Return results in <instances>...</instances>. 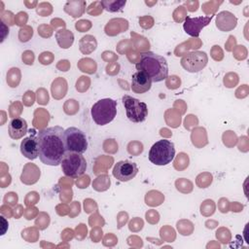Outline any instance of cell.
<instances>
[{"label":"cell","instance_id":"4fadbf2b","mask_svg":"<svg viewBox=\"0 0 249 249\" xmlns=\"http://www.w3.org/2000/svg\"><path fill=\"white\" fill-rule=\"evenodd\" d=\"M237 24L236 17L229 11H223L216 17V26L222 31H230Z\"/></svg>","mask_w":249,"mask_h":249},{"label":"cell","instance_id":"6da1fadb","mask_svg":"<svg viewBox=\"0 0 249 249\" xmlns=\"http://www.w3.org/2000/svg\"><path fill=\"white\" fill-rule=\"evenodd\" d=\"M64 130L55 125L39 130L37 142L39 148V159L47 165H58L61 163L66 152L64 143Z\"/></svg>","mask_w":249,"mask_h":249},{"label":"cell","instance_id":"3957f363","mask_svg":"<svg viewBox=\"0 0 249 249\" xmlns=\"http://www.w3.org/2000/svg\"><path fill=\"white\" fill-rule=\"evenodd\" d=\"M91 118L98 125L111 123L117 115V101L112 98H103L96 101L91 107Z\"/></svg>","mask_w":249,"mask_h":249},{"label":"cell","instance_id":"30bf717a","mask_svg":"<svg viewBox=\"0 0 249 249\" xmlns=\"http://www.w3.org/2000/svg\"><path fill=\"white\" fill-rule=\"evenodd\" d=\"M213 16H205V17H196V18H191V17H186L185 22L183 24V28L185 32L193 37H198L200 34V31L203 27L207 26Z\"/></svg>","mask_w":249,"mask_h":249},{"label":"cell","instance_id":"52a82bcc","mask_svg":"<svg viewBox=\"0 0 249 249\" xmlns=\"http://www.w3.org/2000/svg\"><path fill=\"white\" fill-rule=\"evenodd\" d=\"M122 100L125 109L126 117L129 121L132 123H142L146 120L148 115V107L146 103L127 94H124Z\"/></svg>","mask_w":249,"mask_h":249},{"label":"cell","instance_id":"5bb4252c","mask_svg":"<svg viewBox=\"0 0 249 249\" xmlns=\"http://www.w3.org/2000/svg\"><path fill=\"white\" fill-rule=\"evenodd\" d=\"M8 131H9V136L12 139H15V140L20 139L21 137H23V135L27 133L26 121L20 117L11 120V122L9 123Z\"/></svg>","mask_w":249,"mask_h":249},{"label":"cell","instance_id":"9a60e30c","mask_svg":"<svg viewBox=\"0 0 249 249\" xmlns=\"http://www.w3.org/2000/svg\"><path fill=\"white\" fill-rule=\"evenodd\" d=\"M85 1H69L64 6V11L70 14L73 18H79L85 11Z\"/></svg>","mask_w":249,"mask_h":249},{"label":"cell","instance_id":"2e32d148","mask_svg":"<svg viewBox=\"0 0 249 249\" xmlns=\"http://www.w3.org/2000/svg\"><path fill=\"white\" fill-rule=\"evenodd\" d=\"M55 37L58 45L60 46V48L63 49H68L72 45L74 40L73 33L66 29H60L59 31H57Z\"/></svg>","mask_w":249,"mask_h":249},{"label":"cell","instance_id":"8fae6325","mask_svg":"<svg viewBox=\"0 0 249 249\" xmlns=\"http://www.w3.org/2000/svg\"><path fill=\"white\" fill-rule=\"evenodd\" d=\"M152 80L143 72L137 71L131 77V89L133 92L141 94L150 90Z\"/></svg>","mask_w":249,"mask_h":249},{"label":"cell","instance_id":"7c38bea8","mask_svg":"<svg viewBox=\"0 0 249 249\" xmlns=\"http://www.w3.org/2000/svg\"><path fill=\"white\" fill-rule=\"evenodd\" d=\"M20 153L29 160H35L39 157V148L37 137L33 135L23 138L20 143Z\"/></svg>","mask_w":249,"mask_h":249},{"label":"cell","instance_id":"e0dca14e","mask_svg":"<svg viewBox=\"0 0 249 249\" xmlns=\"http://www.w3.org/2000/svg\"><path fill=\"white\" fill-rule=\"evenodd\" d=\"M126 1L125 0H119V1H111V0H105V1H101V5L102 7L110 12V13H115V12H119L122 11L124 6L125 5Z\"/></svg>","mask_w":249,"mask_h":249},{"label":"cell","instance_id":"7a4b0ae2","mask_svg":"<svg viewBox=\"0 0 249 249\" xmlns=\"http://www.w3.org/2000/svg\"><path fill=\"white\" fill-rule=\"evenodd\" d=\"M135 67L137 71L145 73L152 82L155 83L165 80L168 75V64L166 59L153 52L142 53Z\"/></svg>","mask_w":249,"mask_h":249},{"label":"cell","instance_id":"5b68a950","mask_svg":"<svg viewBox=\"0 0 249 249\" xmlns=\"http://www.w3.org/2000/svg\"><path fill=\"white\" fill-rule=\"evenodd\" d=\"M61 169L63 173L71 178L82 176L87 169V161L82 154L67 152L61 160Z\"/></svg>","mask_w":249,"mask_h":249},{"label":"cell","instance_id":"9c48e42d","mask_svg":"<svg viewBox=\"0 0 249 249\" xmlns=\"http://www.w3.org/2000/svg\"><path fill=\"white\" fill-rule=\"evenodd\" d=\"M137 173V164L129 160H120L113 168V176L121 182H127L133 179Z\"/></svg>","mask_w":249,"mask_h":249},{"label":"cell","instance_id":"277c9868","mask_svg":"<svg viewBox=\"0 0 249 249\" xmlns=\"http://www.w3.org/2000/svg\"><path fill=\"white\" fill-rule=\"evenodd\" d=\"M175 156V148L173 142L167 139L157 141L150 149L149 160L156 165H166L172 161Z\"/></svg>","mask_w":249,"mask_h":249},{"label":"cell","instance_id":"ba28073f","mask_svg":"<svg viewBox=\"0 0 249 249\" xmlns=\"http://www.w3.org/2000/svg\"><path fill=\"white\" fill-rule=\"evenodd\" d=\"M182 67L188 72H198L207 64V55L204 52H192L183 55L180 61Z\"/></svg>","mask_w":249,"mask_h":249},{"label":"cell","instance_id":"8992f818","mask_svg":"<svg viewBox=\"0 0 249 249\" xmlns=\"http://www.w3.org/2000/svg\"><path fill=\"white\" fill-rule=\"evenodd\" d=\"M64 143L66 152L83 154L88 149V139L85 132L74 126L64 130Z\"/></svg>","mask_w":249,"mask_h":249}]
</instances>
